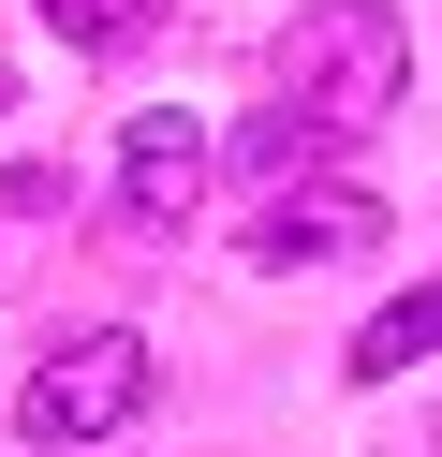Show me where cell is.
Segmentation results:
<instances>
[{"mask_svg":"<svg viewBox=\"0 0 442 457\" xmlns=\"http://www.w3.org/2000/svg\"><path fill=\"white\" fill-rule=\"evenodd\" d=\"M413 89V30H398V0H310V15H295L280 30V104L310 133H369L383 104Z\"/></svg>","mask_w":442,"mask_h":457,"instance_id":"obj_1","label":"cell"},{"mask_svg":"<svg viewBox=\"0 0 442 457\" xmlns=\"http://www.w3.org/2000/svg\"><path fill=\"white\" fill-rule=\"evenodd\" d=\"M192 207H206V133L177 119V104H147V119L118 133V221H133V237H177Z\"/></svg>","mask_w":442,"mask_h":457,"instance_id":"obj_4","label":"cell"},{"mask_svg":"<svg viewBox=\"0 0 442 457\" xmlns=\"http://www.w3.org/2000/svg\"><path fill=\"white\" fill-rule=\"evenodd\" d=\"M354 251H383V192L369 178H310V192H265V221H251V266L265 280H310V266H354Z\"/></svg>","mask_w":442,"mask_h":457,"instance_id":"obj_3","label":"cell"},{"mask_svg":"<svg viewBox=\"0 0 442 457\" xmlns=\"http://www.w3.org/2000/svg\"><path fill=\"white\" fill-rule=\"evenodd\" d=\"M147 413V339L133 325H88V339H59L45 369H29V398H15V428L45 457H74V443H104V428H133Z\"/></svg>","mask_w":442,"mask_h":457,"instance_id":"obj_2","label":"cell"},{"mask_svg":"<svg viewBox=\"0 0 442 457\" xmlns=\"http://www.w3.org/2000/svg\"><path fill=\"white\" fill-rule=\"evenodd\" d=\"M324 148H339V133H310V119H295V104H265V119H251V133H236V162H251V178H265V192H280V178H295V162H324Z\"/></svg>","mask_w":442,"mask_h":457,"instance_id":"obj_7","label":"cell"},{"mask_svg":"<svg viewBox=\"0 0 442 457\" xmlns=\"http://www.w3.org/2000/svg\"><path fill=\"white\" fill-rule=\"evenodd\" d=\"M0 119H15V89H0Z\"/></svg>","mask_w":442,"mask_h":457,"instance_id":"obj_8","label":"cell"},{"mask_svg":"<svg viewBox=\"0 0 442 457\" xmlns=\"http://www.w3.org/2000/svg\"><path fill=\"white\" fill-rule=\"evenodd\" d=\"M428 354H442V280H413L398 310H369V325H354L339 369H354V384H398V369H428Z\"/></svg>","mask_w":442,"mask_h":457,"instance_id":"obj_5","label":"cell"},{"mask_svg":"<svg viewBox=\"0 0 442 457\" xmlns=\"http://www.w3.org/2000/svg\"><path fill=\"white\" fill-rule=\"evenodd\" d=\"M29 15H45L59 45H88V60H118V45H147V30H163V0H29Z\"/></svg>","mask_w":442,"mask_h":457,"instance_id":"obj_6","label":"cell"}]
</instances>
